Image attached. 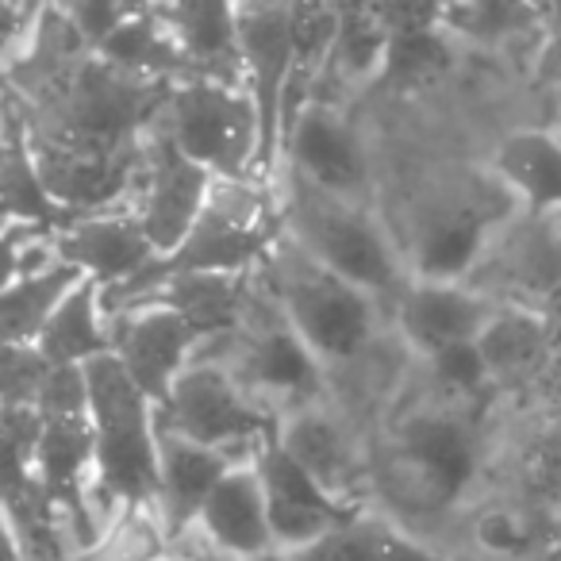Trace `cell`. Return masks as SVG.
<instances>
[{
	"instance_id": "obj_1",
	"label": "cell",
	"mask_w": 561,
	"mask_h": 561,
	"mask_svg": "<svg viewBox=\"0 0 561 561\" xmlns=\"http://www.w3.org/2000/svg\"><path fill=\"white\" fill-rule=\"evenodd\" d=\"M257 280L300 343L323 369H358L381 343V305L335 277L280 231L277 247L257 265Z\"/></svg>"
},
{
	"instance_id": "obj_2",
	"label": "cell",
	"mask_w": 561,
	"mask_h": 561,
	"mask_svg": "<svg viewBox=\"0 0 561 561\" xmlns=\"http://www.w3.org/2000/svg\"><path fill=\"white\" fill-rule=\"evenodd\" d=\"M277 201L285 239H293L312 262L351 280L354 289L374 297L381 308L397 305L412 273L404 250H397V242L385 234L366 204L323 193L297 173H280Z\"/></svg>"
},
{
	"instance_id": "obj_3",
	"label": "cell",
	"mask_w": 561,
	"mask_h": 561,
	"mask_svg": "<svg viewBox=\"0 0 561 561\" xmlns=\"http://www.w3.org/2000/svg\"><path fill=\"white\" fill-rule=\"evenodd\" d=\"M89 423H93V489L89 504L101 527L124 507L154 504L158 496V423L154 404L131 385L112 354L89 362Z\"/></svg>"
},
{
	"instance_id": "obj_4",
	"label": "cell",
	"mask_w": 561,
	"mask_h": 561,
	"mask_svg": "<svg viewBox=\"0 0 561 561\" xmlns=\"http://www.w3.org/2000/svg\"><path fill=\"white\" fill-rule=\"evenodd\" d=\"M477 466H481L477 427L450 400L438 397L435 404L408 408L392 423L385 473L397 484L400 504L443 512L473 489Z\"/></svg>"
},
{
	"instance_id": "obj_5",
	"label": "cell",
	"mask_w": 561,
	"mask_h": 561,
	"mask_svg": "<svg viewBox=\"0 0 561 561\" xmlns=\"http://www.w3.org/2000/svg\"><path fill=\"white\" fill-rule=\"evenodd\" d=\"M519 216V204L496 178H466L427 188L412 219L408 273L412 280H466L489 250L492 234Z\"/></svg>"
},
{
	"instance_id": "obj_6",
	"label": "cell",
	"mask_w": 561,
	"mask_h": 561,
	"mask_svg": "<svg viewBox=\"0 0 561 561\" xmlns=\"http://www.w3.org/2000/svg\"><path fill=\"white\" fill-rule=\"evenodd\" d=\"M154 423L162 435L219 450L231 466H254L262 446L280 435V423L254 404L227 369L204 362H188L170 397L154 408Z\"/></svg>"
},
{
	"instance_id": "obj_7",
	"label": "cell",
	"mask_w": 561,
	"mask_h": 561,
	"mask_svg": "<svg viewBox=\"0 0 561 561\" xmlns=\"http://www.w3.org/2000/svg\"><path fill=\"white\" fill-rule=\"evenodd\" d=\"M158 127L181 158L219 181L257 178V116L247 89L219 81H178L162 104Z\"/></svg>"
},
{
	"instance_id": "obj_8",
	"label": "cell",
	"mask_w": 561,
	"mask_h": 561,
	"mask_svg": "<svg viewBox=\"0 0 561 561\" xmlns=\"http://www.w3.org/2000/svg\"><path fill=\"white\" fill-rule=\"evenodd\" d=\"M242 55V89L257 116V181H280V112L293 78L289 4H234Z\"/></svg>"
},
{
	"instance_id": "obj_9",
	"label": "cell",
	"mask_w": 561,
	"mask_h": 561,
	"mask_svg": "<svg viewBox=\"0 0 561 561\" xmlns=\"http://www.w3.org/2000/svg\"><path fill=\"white\" fill-rule=\"evenodd\" d=\"M208 188L211 173L181 158L162 127L154 124L142 135V165L135 178L131 211L158 257L181 247V239L193 231L208 204Z\"/></svg>"
},
{
	"instance_id": "obj_10",
	"label": "cell",
	"mask_w": 561,
	"mask_h": 561,
	"mask_svg": "<svg viewBox=\"0 0 561 561\" xmlns=\"http://www.w3.org/2000/svg\"><path fill=\"white\" fill-rule=\"evenodd\" d=\"M280 173H297L308 185L343 196V201L366 204L369 193L366 147L351 119L343 116V108L331 101H308V108L297 116L289 139H285Z\"/></svg>"
},
{
	"instance_id": "obj_11",
	"label": "cell",
	"mask_w": 561,
	"mask_h": 561,
	"mask_svg": "<svg viewBox=\"0 0 561 561\" xmlns=\"http://www.w3.org/2000/svg\"><path fill=\"white\" fill-rule=\"evenodd\" d=\"M257 477H262L265 492V515H270V535L280 553H297L305 546L320 542L323 535L339 527H351L366 507L343 504L331 492H323L289 454L280 450V443L262 446L254 461Z\"/></svg>"
},
{
	"instance_id": "obj_12",
	"label": "cell",
	"mask_w": 561,
	"mask_h": 561,
	"mask_svg": "<svg viewBox=\"0 0 561 561\" xmlns=\"http://www.w3.org/2000/svg\"><path fill=\"white\" fill-rule=\"evenodd\" d=\"M108 335H112V358L124 366L131 385L154 408L170 397L173 381L188 369L196 343H201L181 316L147 305L108 316Z\"/></svg>"
},
{
	"instance_id": "obj_13",
	"label": "cell",
	"mask_w": 561,
	"mask_h": 561,
	"mask_svg": "<svg viewBox=\"0 0 561 561\" xmlns=\"http://www.w3.org/2000/svg\"><path fill=\"white\" fill-rule=\"evenodd\" d=\"M496 300L481 297L461 280H408V289L389 308L404 346L423 362L458 343H473L496 312Z\"/></svg>"
},
{
	"instance_id": "obj_14",
	"label": "cell",
	"mask_w": 561,
	"mask_h": 561,
	"mask_svg": "<svg viewBox=\"0 0 561 561\" xmlns=\"http://www.w3.org/2000/svg\"><path fill=\"white\" fill-rule=\"evenodd\" d=\"M55 257L73 265L81 277L96 280L104 293L135 280L158 254L142 234L131 204H119V208L89 211L66 224L55 234Z\"/></svg>"
},
{
	"instance_id": "obj_15",
	"label": "cell",
	"mask_w": 561,
	"mask_h": 561,
	"mask_svg": "<svg viewBox=\"0 0 561 561\" xmlns=\"http://www.w3.org/2000/svg\"><path fill=\"white\" fill-rule=\"evenodd\" d=\"M277 443L323 492H331L343 504H354V492L366 481V461H362L358 438L335 408L316 404L285 415Z\"/></svg>"
},
{
	"instance_id": "obj_16",
	"label": "cell",
	"mask_w": 561,
	"mask_h": 561,
	"mask_svg": "<svg viewBox=\"0 0 561 561\" xmlns=\"http://www.w3.org/2000/svg\"><path fill=\"white\" fill-rule=\"evenodd\" d=\"M231 461L219 450L208 446L185 443L178 435H162L158 431V496L154 512L162 519V530L170 542L196 527L204 504L216 492V484L231 473Z\"/></svg>"
},
{
	"instance_id": "obj_17",
	"label": "cell",
	"mask_w": 561,
	"mask_h": 561,
	"mask_svg": "<svg viewBox=\"0 0 561 561\" xmlns=\"http://www.w3.org/2000/svg\"><path fill=\"white\" fill-rule=\"evenodd\" d=\"M173 43L185 55L193 78L219 81V85L242 89V55L239 27H234V4L219 0H181V4H158Z\"/></svg>"
},
{
	"instance_id": "obj_18",
	"label": "cell",
	"mask_w": 561,
	"mask_h": 561,
	"mask_svg": "<svg viewBox=\"0 0 561 561\" xmlns=\"http://www.w3.org/2000/svg\"><path fill=\"white\" fill-rule=\"evenodd\" d=\"M250 293H254V273H242V277H231V273H193V277H173L165 285H158V289L142 293L139 300L124 305L119 312L139 305L165 308V312L181 316L193 328L196 339H216L227 335V331H239L250 305Z\"/></svg>"
},
{
	"instance_id": "obj_19",
	"label": "cell",
	"mask_w": 561,
	"mask_h": 561,
	"mask_svg": "<svg viewBox=\"0 0 561 561\" xmlns=\"http://www.w3.org/2000/svg\"><path fill=\"white\" fill-rule=\"evenodd\" d=\"M196 530L216 546L219 553L234 561L262 558V553L277 550L270 535V515H265V492L262 477L254 466H234L216 492L204 504Z\"/></svg>"
},
{
	"instance_id": "obj_20",
	"label": "cell",
	"mask_w": 561,
	"mask_h": 561,
	"mask_svg": "<svg viewBox=\"0 0 561 561\" xmlns=\"http://www.w3.org/2000/svg\"><path fill=\"white\" fill-rule=\"evenodd\" d=\"M492 178L527 216H561V135L519 127L492 150Z\"/></svg>"
},
{
	"instance_id": "obj_21",
	"label": "cell",
	"mask_w": 561,
	"mask_h": 561,
	"mask_svg": "<svg viewBox=\"0 0 561 561\" xmlns=\"http://www.w3.org/2000/svg\"><path fill=\"white\" fill-rule=\"evenodd\" d=\"M473 343L492 385H523L558 362V328L530 308L500 305Z\"/></svg>"
},
{
	"instance_id": "obj_22",
	"label": "cell",
	"mask_w": 561,
	"mask_h": 561,
	"mask_svg": "<svg viewBox=\"0 0 561 561\" xmlns=\"http://www.w3.org/2000/svg\"><path fill=\"white\" fill-rule=\"evenodd\" d=\"M35 351L50 362L55 369L62 366H89V362L112 354V335H108V316L101 305V285L96 280H81L78 289L55 308V316L47 320L43 335L35 339Z\"/></svg>"
},
{
	"instance_id": "obj_23",
	"label": "cell",
	"mask_w": 561,
	"mask_h": 561,
	"mask_svg": "<svg viewBox=\"0 0 561 561\" xmlns=\"http://www.w3.org/2000/svg\"><path fill=\"white\" fill-rule=\"evenodd\" d=\"M81 273L55 262L43 273H27L0 293V346H35L55 308L81 285Z\"/></svg>"
},
{
	"instance_id": "obj_24",
	"label": "cell",
	"mask_w": 561,
	"mask_h": 561,
	"mask_svg": "<svg viewBox=\"0 0 561 561\" xmlns=\"http://www.w3.org/2000/svg\"><path fill=\"white\" fill-rule=\"evenodd\" d=\"M293 561H446L443 553L427 550L392 523L374 519L362 512L351 527H339L323 535L320 542L289 553Z\"/></svg>"
},
{
	"instance_id": "obj_25",
	"label": "cell",
	"mask_w": 561,
	"mask_h": 561,
	"mask_svg": "<svg viewBox=\"0 0 561 561\" xmlns=\"http://www.w3.org/2000/svg\"><path fill=\"white\" fill-rule=\"evenodd\" d=\"M519 489V507H527V512L538 507L546 519L561 512V400H553V408L542 415L535 435L523 438Z\"/></svg>"
},
{
	"instance_id": "obj_26",
	"label": "cell",
	"mask_w": 561,
	"mask_h": 561,
	"mask_svg": "<svg viewBox=\"0 0 561 561\" xmlns=\"http://www.w3.org/2000/svg\"><path fill=\"white\" fill-rule=\"evenodd\" d=\"M170 550V538L162 530L154 504L124 507L116 519L104 527L101 542L78 561H162Z\"/></svg>"
},
{
	"instance_id": "obj_27",
	"label": "cell",
	"mask_w": 561,
	"mask_h": 561,
	"mask_svg": "<svg viewBox=\"0 0 561 561\" xmlns=\"http://www.w3.org/2000/svg\"><path fill=\"white\" fill-rule=\"evenodd\" d=\"M546 16H550L546 9H523V4H458V9H443V32L477 43H504L538 32V20Z\"/></svg>"
},
{
	"instance_id": "obj_28",
	"label": "cell",
	"mask_w": 561,
	"mask_h": 561,
	"mask_svg": "<svg viewBox=\"0 0 561 561\" xmlns=\"http://www.w3.org/2000/svg\"><path fill=\"white\" fill-rule=\"evenodd\" d=\"M427 377L435 397L450 400V404H466V400H484L496 385H492L489 369H484L477 343H458L450 351H438L427 358Z\"/></svg>"
},
{
	"instance_id": "obj_29",
	"label": "cell",
	"mask_w": 561,
	"mask_h": 561,
	"mask_svg": "<svg viewBox=\"0 0 561 561\" xmlns=\"http://www.w3.org/2000/svg\"><path fill=\"white\" fill-rule=\"evenodd\" d=\"M50 369L35 346H0V408H35Z\"/></svg>"
},
{
	"instance_id": "obj_30",
	"label": "cell",
	"mask_w": 561,
	"mask_h": 561,
	"mask_svg": "<svg viewBox=\"0 0 561 561\" xmlns=\"http://www.w3.org/2000/svg\"><path fill=\"white\" fill-rule=\"evenodd\" d=\"M35 412H39L43 423H55V420H89L85 369H78V366L50 369L47 385H43L39 400H35Z\"/></svg>"
},
{
	"instance_id": "obj_31",
	"label": "cell",
	"mask_w": 561,
	"mask_h": 561,
	"mask_svg": "<svg viewBox=\"0 0 561 561\" xmlns=\"http://www.w3.org/2000/svg\"><path fill=\"white\" fill-rule=\"evenodd\" d=\"M135 4H112V0H81V4H62L66 20L73 24V32L81 35L89 50H96L127 16Z\"/></svg>"
},
{
	"instance_id": "obj_32",
	"label": "cell",
	"mask_w": 561,
	"mask_h": 561,
	"mask_svg": "<svg viewBox=\"0 0 561 561\" xmlns=\"http://www.w3.org/2000/svg\"><path fill=\"white\" fill-rule=\"evenodd\" d=\"M39 234L43 231L24 227V224H4V227H0V293L20 280V257H24V247L32 239H39Z\"/></svg>"
},
{
	"instance_id": "obj_33",
	"label": "cell",
	"mask_w": 561,
	"mask_h": 561,
	"mask_svg": "<svg viewBox=\"0 0 561 561\" xmlns=\"http://www.w3.org/2000/svg\"><path fill=\"white\" fill-rule=\"evenodd\" d=\"M35 20V9H16V4H0V73L9 66L12 50L20 47V39L27 35Z\"/></svg>"
},
{
	"instance_id": "obj_34",
	"label": "cell",
	"mask_w": 561,
	"mask_h": 561,
	"mask_svg": "<svg viewBox=\"0 0 561 561\" xmlns=\"http://www.w3.org/2000/svg\"><path fill=\"white\" fill-rule=\"evenodd\" d=\"M162 561H234L227 558V553H219L216 546L208 542V538L201 535V530H188V535H181L178 542H170V550H165Z\"/></svg>"
},
{
	"instance_id": "obj_35",
	"label": "cell",
	"mask_w": 561,
	"mask_h": 561,
	"mask_svg": "<svg viewBox=\"0 0 561 561\" xmlns=\"http://www.w3.org/2000/svg\"><path fill=\"white\" fill-rule=\"evenodd\" d=\"M538 550L546 553V561H561V512L550 515V523H546V535H542V546Z\"/></svg>"
},
{
	"instance_id": "obj_36",
	"label": "cell",
	"mask_w": 561,
	"mask_h": 561,
	"mask_svg": "<svg viewBox=\"0 0 561 561\" xmlns=\"http://www.w3.org/2000/svg\"><path fill=\"white\" fill-rule=\"evenodd\" d=\"M0 561H24V550H20L16 530L9 527V519L0 515Z\"/></svg>"
},
{
	"instance_id": "obj_37",
	"label": "cell",
	"mask_w": 561,
	"mask_h": 561,
	"mask_svg": "<svg viewBox=\"0 0 561 561\" xmlns=\"http://www.w3.org/2000/svg\"><path fill=\"white\" fill-rule=\"evenodd\" d=\"M250 561H293L289 553H280V550H270V553H262V558H250Z\"/></svg>"
},
{
	"instance_id": "obj_38",
	"label": "cell",
	"mask_w": 561,
	"mask_h": 561,
	"mask_svg": "<svg viewBox=\"0 0 561 561\" xmlns=\"http://www.w3.org/2000/svg\"><path fill=\"white\" fill-rule=\"evenodd\" d=\"M558 366H561V328H558Z\"/></svg>"
},
{
	"instance_id": "obj_39",
	"label": "cell",
	"mask_w": 561,
	"mask_h": 561,
	"mask_svg": "<svg viewBox=\"0 0 561 561\" xmlns=\"http://www.w3.org/2000/svg\"><path fill=\"white\" fill-rule=\"evenodd\" d=\"M0 227H4V219H0Z\"/></svg>"
}]
</instances>
